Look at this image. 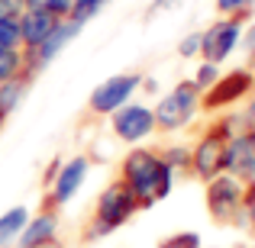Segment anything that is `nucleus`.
Here are the masks:
<instances>
[{
    "label": "nucleus",
    "mask_w": 255,
    "mask_h": 248,
    "mask_svg": "<svg viewBox=\"0 0 255 248\" xmlns=\"http://www.w3.org/2000/svg\"><path fill=\"white\" fill-rule=\"evenodd\" d=\"M123 184L132 190L139 206H149L171 190V167L152 152H132L123 162Z\"/></svg>",
    "instance_id": "nucleus-1"
},
{
    "label": "nucleus",
    "mask_w": 255,
    "mask_h": 248,
    "mask_svg": "<svg viewBox=\"0 0 255 248\" xmlns=\"http://www.w3.org/2000/svg\"><path fill=\"white\" fill-rule=\"evenodd\" d=\"M136 210H139V200L132 197V190L123 184V180H117V184H110L104 193H100L97 226H94V232H100V236H104V232L117 229V226H123Z\"/></svg>",
    "instance_id": "nucleus-2"
},
{
    "label": "nucleus",
    "mask_w": 255,
    "mask_h": 248,
    "mask_svg": "<svg viewBox=\"0 0 255 248\" xmlns=\"http://www.w3.org/2000/svg\"><path fill=\"white\" fill-rule=\"evenodd\" d=\"M197 97H200V90H197L194 81L178 84L168 97L158 103L155 126H162V129H178V126H184L187 119L194 116V110H197Z\"/></svg>",
    "instance_id": "nucleus-3"
},
{
    "label": "nucleus",
    "mask_w": 255,
    "mask_h": 248,
    "mask_svg": "<svg viewBox=\"0 0 255 248\" xmlns=\"http://www.w3.org/2000/svg\"><path fill=\"white\" fill-rule=\"evenodd\" d=\"M155 129V113L149 106H139V103H126L113 113V132H117L123 142H139V139L152 136Z\"/></svg>",
    "instance_id": "nucleus-4"
},
{
    "label": "nucleus",
    "mask_w": 255,
    "mask_h": 248,
    "mask_svg": "<svg viewBox=\"0 0 255 248\" xmlns=\"http://www.w3.org/2000/svg\"><path fill=\"white\" fill-rule=\"evenodd\" d=\"M236 42H239V23L236 19H220L207 32H200V55H204V62L220 65L236 49Z\"/></svg>",
    "instance_id": "nucleus-5"
},
{
    "label": "nucleus",
    "mask_w": 255,
    "mask_h": 248,
    "mask_svg": "<svg viewBox=\"0 0 255 248\" xmlns=\"http://www.w3.org/2000/svg\"><path fill=\"white\" fill-rule=\"evenodd\" d=\"M136 87H139V75L110 78V81H104L91 93V110L94 113H117L120 106H126V100L136 93Z\"/></svg>",
    "instance_id": "nucleus-6"
},
{
    "label": "nucleus",
    "mask_w": 255,
    "mask_h": 248,
    "mask_svg": "<svg viewBox=\"0 0 255 248\" xmlns=\"http://www.w3.org/2000/svg\"><path fill=\"white\" fill-rule=\"evenodd\" d=\"M226 142H230V136L220 129H213L210 136H204V142L194 149L191 155V165L194 171L200 174V177H217L220 171H226Z\"/></svg>",
    "instance_id": "nucleus-7"
},
{
    "label": "nucleus",
    "mask_w": 255,
    "mask_h": 248,
    "mask_svg": "<svg viewBox=\"0 0 255 248\" xmlns=\"http://www.w3.org/2000/svg\"><path fill=\"white\" fill-rule=\"evenodd\" d=\"M58 26V16L49 10H23L19 13V39L26 49H39L45 39L52 36V29Z\"/></svg>",
    "instance_id": "nucleus-8"
},
{
    "label": "nucleus",
    "mask_w": 255,
    "mask_h": 248,
    "mask_svg": "<svg viewBox=\"0 0 255 248\" xmlns=\"http://www.w3.org/2000/svg\"><path fill=\"white\" fill-rule=\"evenodd\" d=\"M78 29H81V26H78V23H71V19H58V26L52 29V36L45 39V42L39 45V49H32L29 55H26V58H29V65H32V71H36V68H42V65H49L52 58H55L58 52H62L65 45H68L71 39L78 36Z\"/></svg>",
    "instance_id": "nucleus-9"
},
{
    "label": "nucleus",
    "mask_w": 255,
    "mask_h": 248,
    "mask_svg": "<svg viewBox=\"0 0 255 248\" xmlns=\"http://www.w3.org/2000/svg\"><path fill=\"white\" fill-rule=\"evenodd\" d=\"M226 171L239 174V177L255 174V132H246V136L226 142Z\"/></svg>",
    "instance_id": "nucleus-10"
},
{
    "label": "nucleus",
    "mask_w": 255,
    "mask_h": 248,
    "mask_svg": "<svg viewBox=\"0 0 255 248\" xmlns=\"http://www.w3.org/2000/svg\"><path fill=\"white\" fill-rule=\"evenodd\" d=\"M243 200V190H239V180L236 177H213L210 180V190H207V203H210V213L217 219L230 216V210Z\"/></svg>",
    "instance_id": "nucleus-11"
},
{
    "label": "nucleus",
    "mask_w": 255,
    "mask_h": 248,
    "mask_svg": "<svg viewBox=\"0 0 255 248\" xmlns=\"http://www.w3.org/2000/svg\"><path fill=\"white\" fill-rule=\"evenodd\" d=\"M249 84H252V78L246 75V71H233L230 78H220L213 87H207V97H204V103L207 106H223V103H230V100H239L246 90H249Z\"/></svg>",
    "instance_id": "nucleus-12"
},
{
    "label": "nucleus",
    "mask_w": 255,
    "mask_h": 248,
    "mask_svg": "<svg viewBox=\"0 0 255 248\" xmlns=\"http://www.w3.org/2000/svg\"><path fill=\"white\" fill-rule=\"evenodd\" d=\"M84 177H87V158H75V162H68L62 167V174H58V180H55L52 200H55V203H68V200L81 190Z\"/></svg>",
    "instance_id": "nucleus-13"
},
{
    "label": "nucleus",
    "mask_w": 255,
    "mask_h": 248,
    "mask_svg": "<svg viewBox=\"0 0 255 248\" xmlns=\"http://www.w3.org/2000/svg\"><path fill=\"white\" fill-rule=\"evenodd\" d=\"M55 226L58 219L52 216V213H42V216L29 219V223L23 226V232H19V248H42L52 242V236H55Z\"/></svg>",
    "instance_id": "nucleus-14"
},
{
    "label": "nucleus",
    "mask_w": 255,
    "mask_h": 248,
    "mask_svg": "<svg viewBox=\"0 0 255 248\" xmlns=\"http://www.w3.org/2000/svg\"><path fill=\"white\" fill-rule=\"evenodd\" d=\"M26 223H29V213H26V206H13L10 213H3V216H0V245L13 242V239L23 232Z\"/></svg>",
    "instance_id": "nucleus-15"
},
{
    "label": "nucleus",
    "mask_w": 255,
    "mask_h": 248,
    "mask_svg": "<svg viewBox=\"0 0 255 248\" xmlns=\"http://www.w3.org/2000/svg\"><path fill=\"white\" fill-rule=\"evenodd\" d=\"M23 90H26L23 78H13V81H3V84H0V119H3L6 113H10L13 106L19 103V97H23Z\"/></svg>",
    "instance_id": "nucleus-16"
},
{
    "label": "nucleus",
    "mask_w": 255,
    "mask_h": 248,
    "mask_svg": "<svg viewBox=\"0 0 255 248\" xmlns=\"http://www.w3.org/2000/svg\"><path fill=\"white\" fill-rule=\"evenodd\" d=\"M23 62H26V58L19 55V49H0V84H3V81H13V78H19V71H23Z\"/></svg>",
    "instance_id": "nucleus-17"
},
{
    "label": "nucleus",
    "mask_w": 255,
    "mask_h": 248,
    "mask_svg": "<svg viewBox=\"0 0 255 248\" xmlns=\"http://www.w3.org/2000/svg\"><path fill=\"white\" fill-rule=\"evenodd\" d=\"M104 3H107V0H75V3H71L68 19H71V23H78V26H84L91 16H97V13L104 10Z\"/></svg>",
    "instance_id": "nucleus-18"
},
{
    "label": "nucleus",
    "mask_w": 255,
    "mask_h": 248,
    "mask_svg": "<svg viewBox=\"0 0 255 248\" xmlns=\"http://www.w3.org/2000/svg\"><path fill=\"white\" fill-rule=\"evenodd\" d=\"M19 16H0V49H19Z\"/></svg>",
    "instance_id": "nucleus-19"
},
{
    "label": "nucleus",
    "mask_w": 255,
    "mask_h": 248,
    "mask_svg": "<svg viewBox=\"0 0 255 248\" xmlns=\"http://www.w3.org/2000/svg\"><path fill=\"white\" fill-rule=\"evenodd\" d=\"M194 84H197V90L213 87V84H217V65L204 62V65H200V71H197V78H194Z\"/></svg>",
    "instance_id": "nucleus-20"
},
{
    "label": "nucleus",
    "mask_w": 255,
    "mask_h": 248,
    "mask_svg": "<svg viewBox=\"0 0 255 248\" xmlns=\"http://www.w3.org/2000/svg\"><path fill=\"white\" fill-rule=\"evenodd\" d=\"M181 55L184 58H194V55H200V32H194V36H187L184 42H181Z\"/></svg>",
    "instance_id": "nucleus-21"
},
{
    "label": "nucleus",
    "mask_w": 255,
    "mask_h": 248,
    "mask_svg": "<svg viewBox=\"0 0 255 248\" xmlns=\"http://www.w3.org/2000/svg\"><path fill=\"white\" fill-rule=\"evenodd\" d=\"M23 10V0H0V16H19Z\"/></svg>",
    "instance_id": "nucleus-22"
},
{
    "label": "nucleus",
    "mask_w": 255,
    "mask_h": 248,
    "mask_svg": "<svg viewBox=\"0 0 255 248\" xmlns=\"http://www.w3.org/2000/svg\"><path fill=\"white\" fill-rule=\"evenodd\" d=\"M249 3H255V0H217L220 13H236V10H246Z\"/></svg>",
    "instance_id": "nucleus-23"
},
{
    "label": "nucleus",
    "mask_w": 255,
    "mask_h": 248,
    "mask_svg": "<svg viewBox=\"0 0 255 248\" xmlns=\"http://www.w3.org/2000/svg\"><path fill=\"white\" fill-rule=\"evenodd\" d=\"M246 203H249V213H252V219H255V184L249 187V193H246Z\"/></svg>",
    "instance_id": "nucleus-24"
},
{
    "label": "nucleus",
    "mask_w": 255,
    "mask_h": 248,
    "mask_svg": "<svg viewBox=\"0 0 255 248\" xmlns=\"http://www.w3.org/2000/svg\"><path fill=\"white\" fill-rule=\"evenodd\" d=\"M249 45L255 49V26H252V32H249Z\"/></svg>",
    "instance_id": "nucleus-25"
}]
</instances>
